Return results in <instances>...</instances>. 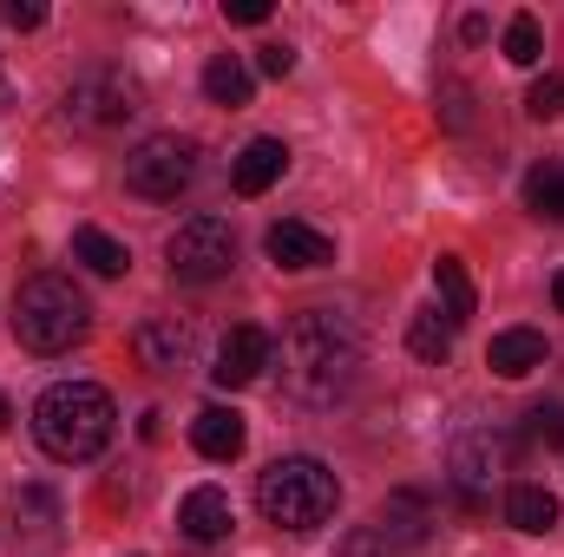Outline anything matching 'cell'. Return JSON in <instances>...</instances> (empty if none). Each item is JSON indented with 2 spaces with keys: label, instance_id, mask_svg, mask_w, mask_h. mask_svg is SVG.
<instances>
[{
  "label": "cell",
  "instance_id": "cell-2",
  "mask_svg": "<svg viewBox=\"0 0 564 557\" xmlns=\"http://www.w3.org/2000/svg\"><path fill=\"white\" fill-rule=\"evenodd\" d=\"M112 426H119V407H112V394L93 387V381H59V387H46L40 407H33V439H40L46 459H59V466H79V459L106 452Z\"/></svg>",
  "mask_w": 564,
  "mask_h": 557
},
{
  "label": "cell",
  "instance_id": "cell-13",
  "mask_svg": "<svg viewBox=\"0 0 564 557\" xmlns=\"http://www.w3.org/2000/svg\"><path fill=\"white\" fill-rule=\"evenodd\" d=\"M177 525H184V538H197V545H217V538H230V525H237V512H230V492H217V485H197V492H184V505H177Z\"/></svg>",
  "mask_w": 564,
  "mask_h": 557
},
{
  "label": "cell",
  "instance_id": "cell-15",
  "mask_svg": "<svg viewBox=\"0 0 564 557\" xmlns=\"http://www.w3.org/2000/svg\"><path fill=\"white\" fill-rule=\"evenodd\" d=\"M191 446H197L204 459H237V452H243V414L204 407V414L191 419Z\"/></svg>",
  "mask_w": 564,
  "mask_h": 557
},
{
  "label": "cell",
  "instance_id": "cell-8",
  "mask_svg": "<svg viewBox=\"0 0 564 557\" xmlns=\"http://www.w3.org/2000/svg\"><path fill=\"white\" fill-rule=\"evenodd\" d=\"M506 459H512V439L492 433V426H473V433L453 439V485H459L466 512H486V485L506 472Z\"/></svg>",
  "mask_w": 564,
  "mask_h": 557
},
{
  "label": "cell",
  "instance_id": "cell-25",
  "mask_svg": "<svg viewBox=\"0 0 564 557\" xmlns=\"http://www.w3.org/2000/svg\"><path fill=\"white\" fill-rule=\"evenodd\" d=\"M525 112H532L539 125L564 119V73H545V79H532V92H525Z\"/></svg>",
  "mask_w": 564,
  "mask_h": 557
},
{
  "label": "cell",
  "instance_id": "cell-14",
  "mask_svg": "<svg viewBox=\"0 0 564 557\" xmlns=\"http://www.w3.org/2000/svg\"><path fill=\"white\" fill-rule=\"evenodd\" d=\"M486 368L499 381H525L532 368H545V335L539 328H499L492 348H486Z\"/></svg>",
  "mask_w": 564,
  "mask_h": 557
},
{
  "label": "cell",
  "instance_id": "cell-26",
  "mask_svg": "<svg viewBox=\"0 0 564 557\" xmlns=\"http://www.w3.org/2000/svg\"><path fill=\"white\" fill-rule=\"evenodd\" d=\"M532 439H545V446H564V407H532Z\"/></svg>",
  "mask_w": 564,
  "mask_h": 557
},
{
  "label": "cell",
  "instance_id": "cell-31",
  "mask_svg": "<svg viewBox=\"0 0 564 557\" xmlns=\"http://www.w3.org/2000/svg\"><path fill=\"white\" fill-rule=\"evenodd\" d=\"M552 302H558V315H564V270L552 276Z\"/></svg>",
  "mask_w": 564,
  "mask_h": 557
},
{
  "label": "cell",
  "instance_id": "cell-27",
  "mask_svg": "<svg viewBox=\"0 0 564 557\" xmlns=\"http://www.w3.org/2000/svg\"><path fill=\"white\" fill-rule=\"evenodd\" d=\"M224 20L230 26H263L270 20V0H224Z\"/></svg>",
  "mask_w": 564,
  "mask_h": 557
},
{
  "label": "cell",
  "instance_id": "cell-30",
  "mask_svg": "<svg viewBox=\"0 0 564 557\" xmlns=\"http://www.w3.org/2000/svg\"><path fill=\"white\" fill-rule=\"evenodd\" d=\"M341 557H388V538H381V532H355V538L341 545Z\"/></svg>",
  "mask_w": 564,
  "mask_h": 557
},
{
  "label": "cell",
  "instance_id": "cell-20",
  "mask_svg": "<svg viewBox=\"0 0 564 557\" xmlns=\"http://www.w3.org/2000/svg\"><path fill=\"white\" fill-rule=\"evenodd\" d=\"M506 518L519 525V532H552L558 525V499L545 492V485H512V499H506Z\"/></svg>",
  "mask_w": 564,
  "mask_h": 557
},
{
  "label": "cell",
  "instance_id": "cell-21",
  "mask_svg": "<svg viewBox=\"0 0 564 557\" xmlns=\"http://www.w3.org/2000/svg\"><path fill=\"white\" fill-rule=\"evenodd\" d=\"M426 512H433V505H426L421 492H394V499L381 505L375 532H381V538H421V532H426Z\"/></svg>",
  "mask_w": 564,
  "mask_h": 557
},
{
  "label": "cell",
  "instance_id": "cell-17",
  "mask_svg": "<svg viewBox=\"0 0 564 557\" xmlns=\"http://www.w3.org/2000/svg\"><path fill=\"white\" fill-rule=\"evenodd\" d=\"M433 282H440V315H446V328H466L473 308H479L466 263H459V256H440V263H433Z\"/></svg>",
  "mask_w": 564,
  "mask_h": 557
},
{
  "label": "cell",
  "instance_id": "cell-9",
  "mask_svg": "<svg viewBox=\"0 0 564 557\" xmlns=\"http://www.w3.org/2000/svg\"><path fill=\"white\" fill-rule=\"evenodd\" d=\"M132 348H139V368H151V374H184L197 361V321L191 315H151L132 335Z\"/></svg>",
  "mask_w": 564,
  "mask_h": 557
},
{
  "label": "cell",
  "instance_id": "cell-19",
  "mask_svg": "<svg viewBox=\"0 0 564 557\" xmlns=\"http://www.w3.org/2000/svg\"><path fill=\"white\" fill-rule=\"evenodd\" d=\"M525 210L545 217V223H564V164H532L525 171Z\"/></svg>",
  "mask_w": 564,
  "mask_h": 557
},
{
  "label": "cell",
  "instance_id": "cell-16",
  "mask_svg": "<svg viewBox=\"0 0 564 557\" xmlns=\"http://www.w3.org/2000/svg\"><path fill=\"white\" fill-rule=\"evenodd\" d=\"M73 256H79L93 276H126V270H132V250H126L119 237H106L99 223H79V230H73Z\"/></svg>",
  "mask_w": 564,
  "mask_h": 557
},
{
  "label": "cell",
  "instance_id": "cell-22",
  "mask_svg": "<svg viewBox=\"0 0 564 557\" xmlns=\"http://www.w3.org/2000/svg\"><path fill=\"white\" fill-rule=\"evenodd\" d=\"M20 525H26L33 538H46V532L59 525V499L40 492V485H20V492H13V532H20Z\"/></svg>",
  "mask_w": 564,
  "mask_h": 557
},
{
  "label": "cell",
  "instance_id": "cell-3",
  "mask_svg": "<svg viewBox=\"0 0 564 557\" xmlns=\"http://www.w3.org/2000/svg\"><path fill=\"white\" fill-rule=\"evenodd\" d=\"M86 328H93V302L73 288V276H26L13 288V335H20V348H33V354H66V348H79L86 341Z\"/></svg>",
  "mask_w": 564,
  "mask_h": 557
},
{
  "label": "cell",
  "instance_id": "cell-29",
  "mask_svg": "<svg viewBox=\"0 0 564 557\" xmlns=\"http://www.w3.org/2000/svg\"><path fill=\"white\" fill-rule=\"evenodd\" d=\"M257 66H263L270 79H289V73H295V46H263V53H257Z\"/></svg>",
  "mask_w": 564,
  "mask_h": 557
},
{
  "label": "cell",
  "instance_id": "cell-24",
  "mask_svg": "<svg viewBox=\"0 0 564 557\" xmlns=\"http://www.w3.org/2000/svg\"><path fill=\"white\" fill-rule=\"evenodd\" d=\"M539 53H545V33H539L532 13H519V20L506 26V59H512V66H539Z\"/></svg>",
  "mask_w": 564,
  "mask_h": 557
},
{
  "label": "cell",
  "instance_id": "cell-10",
  "mask_svg": "<svg viewBox=\"0 0 564 557\" xmlns=\"http://www.w3.org/2000/svg\"><path fill=\"white\" fill-rule=\"evenodd\" d=\"M263 368H276V335L257 321H237L217 348V368H210L217 387H250V381H263Z\"/></svg>",
  "mask_w": 564,
  "mask_h": 557
},
{
  "label": "cell",
  "instance_id": "cell-28",
  "mask_svg": "<svg viewBox=\"0 0 564 557\" xmlns=\"http://www.w3.org/2000/svg\"><path fill=\"white\" fill-rule=\"evenodd\" d=\"M7 26H13V33L46 26V7H40V0H7Z\"/></svg>",
  "mask_w": 564,
  "mask_h": 557
},
{
  "label": "cell",
  "instance_id": "cell-32",
  "mask_svg": "<svg viewBox=\"0 0 564 557\" xmlns=\"http://www.w3.org/2000/svg\"><path fill=\"white\" fill-rule=\"evenodd\" d=\"M7 419H13V407H7V394H0V433H7Z\"/></svg>",
  "mask_w": 564,
  "mask_h": 557
},
{
  "label": "cell",
  "instance_id": "cell-7",
  "mask_svg": "<svg viewBox=\"0 0 564 557\" xmlns=\"http://www.w3.org/2000/svg\"><path fill=\"white\" fill-rule=\"evenodd\" d=\"M164 263H171V276H177V282L230 276V270H237V230H230L224 217H191V223H177V230H171Z\"/></svg>",
  "mask_w": 564,
  "mask_h": 557
},
{
  "label": "cell",
  "instance_id": "cell-11",
  "mask_svg": "<svg viewBox=\"0 0 564 557\" xmlns=\"http://www.w3.org/2000/svg\"><path fill=\"white\" fill-rule=\"evenodd\" d=\"M263 250H270L276 270H328V263H335V243H328L322 230H308V223H276V230L263 237Z\"/></svg>",
  "mask_w": 564,
  "mask_h": 557
},
{
  "label": "cell",
  "instance_id": "cell-23",
  "mask_svg": "<svg viewBox=\"0 0 564 557\" xmlns=\"http://www.w3.org/2000/svg\"><path fill=\"white\" fill-rule=\"evenodd\" d=\"M408 348H414L421 361H433V368H440V361L453 354V328H446V315H440V308L414 315V328H408Z\"/></svg>",
  "mask_w": 564,
  "mask_h": 557
},
{
  "label": "cell",
  "instance_id": "cell-4",
  "mask_svg": "<svg viewBox=\"0 0 564 557\" xmlns=\"http://www.w3.org/2000/svg\"><path fill=\"white\" fill-rule=\"evenodd\" d=\"M257 505H263V518L282 525V532H322L335 518V505H341V479L322 459L289 452V459H276L257 479Z\"/></svg>",
  "mask_w": 564,
  "mask_h": 557
},
{
  "label": "cell",
  "instance_id": "cell-1",
  "mask_svg": "<svg viewBox=\"0 0 564 557\" xmlns=\"http://www.w3.org/2000/svg\"><path fill=\"white\" fill-rule=\"evenodd\" d=\"M361 374V328L341 308H302L282 328V394L302 407H335L348 401Z\"/></svg>",
  "mask_w": 564,
  "mask_h": 557
},
{
  "label": "cell",
  "instance_id": "cell-5",
  "mask_svg": "<svg viewBox=\"0 0 564 557\" xmlns=\"http://www.w3.org/2000/svg\"><path fill=\"white\" fill-rule=\"evenodd\" d=\"M139 79L132 73H119V66H86L73 86H66V99H59V119L73 125V132H119L126 119H139Z\"/></svg>",
  "mask_w": 564,
  "mask_h": 557
},
{
  "label": "cell",
  "instance_id": "cell-6",
  "mask_svg": "<svg viewBox=\"0 0 564 557\" xmlns=\"http://www.w3.org/2000/svg\"><path fill=\"white\" fill-rule=\"evenodd\" d=\"M197 177V144L177 139V132H158L126 157V190L144 204H177Z\"/></svg>",
  "mask_w": 564,
  "mask_h": 557
},
{
  "label": "cell",
  "instance_id": "cell-18",
  "mask_svg": "<svg viewBox=\"0 0 564 557\" xmlns=\"http://www.w3.org/2000/svg\"><path fill=\"white\" fill-rule=\"evenodd\" d=\"M204 92H210V106H250V66L237 59V53H217L210 66H204Z\"/></svg>",
  "mask_w": 564,
  "mask_h": 557
},
{
  "label": "cell",
  "instance_id": "cell-12",
  "mask_svg": "<svg viewBox=\"0 0 564 557\" xmlns=\"http://www.w3.org/2000/svg\"><path fill=\"white\" fill-rule=\"evenodd\" d=\"M282 171H289V144L282 139H250L243 151H237V164H230V190H237V197H263Z\"/></svg>",
  "mask_w": 564,
  "mask_h": 557
}]
</instances>
